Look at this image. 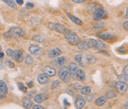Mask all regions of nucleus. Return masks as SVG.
<instances>
[{
	"label": "nucleus",
	"instance_id": "393cba45",
	"mask_svg": "<svg viewBox=\"0 0 128 109\" xmlns=\"http://www.w3.org/2000/svg\"><path fill=\"white\" fill-rule=\"evenodd\" d=\"M86 59H87V62L90 63V65H93L97 62V59L92 55H86Z\"/></svg>",
	"mask_w": 128,
	"mask_h": 109
},
{
	"label": "nucleus",
	"instance_id": "f3484780",
	"mask_svg": "<svg viewBox=\"0 0 128 109\" xmlns=\"http://www.w3.org/2000/svg\"><path fill=\"white\" fill-rule=\"evenodd\" d=\"M47 96L44 93H38L34 96V100L37 103H41L47 99Z\"/></svg>",
	"mask_w": 128,
	"mask_h": 109
},
{
	"label": "nucleus",
	"instance_id": "a18cd8bd",
	"mask_svg": "<svg viewBox=\"0 0 128 109\" xmlns=\"http://www.w3.org/2000/svg\"><path fill=\"white\" fill-rule=\"evenodd\" d=\"M4 53H3L2 51H0V58H1V59H3V58H4Z\"/></svg>",
	"mask_w": 128,
	"mask_h": 109
},
{
	"label": "nucleus",
	"instance_id": "b1692460",
	"mask_svg": "<svg viewBox=\"0 0 128 109\" xmlns=\"http://www.w3.org/2000/svg\"><path fill=\"white\" fill-rule=\"evenodd\" d=\"M22 105H23V107L24 108H30L33 105V102L30 99H25L23 100Z\"/></svg>",
	"mask_w": 128,
	"mask_h": 109
},
{
	"label": "nucleus",
	"instance_id": "7c9ffc66",
	"mask_svg": "<svg viewBox=\"0 0 128 109\" xmlns=\"http://www.w3.org/2000/svg\"><path fill=\"white\" fill-rule=\"evenodd\" d=\"M116 96V94L113 91H108V92L106 93V97L108 99H112V98H114Z\"/></svg>",
	"mask_w": 128,
	"mask_h": 109
},
{
	"label": "nucleus",
	"instance_id": "4be33fe9",
	"mask_svg": "<svg viewBox=\"0 0 128 109\" xmlns=\"http://www.w3.org/2000/svg\"><path fill=\"white\" fill-rule=\"evenodd\" d=\"M77 45H78V49L81 50V51H87V50L89 49V46H88V43L86 42H79V43Z\"/></svg>",
	"mask_w": 128,
	"mask_h": 109
},
{
	"label": "nucleus",
	"instance_id": "72a5a7b5",
	"mask_svg": "<svg viewBox=\"0 0 128 109\" xmlns=\"http://www.w3.org/2000/svg\"><path fill=\"white\" fill-rule=\"evenodd\" d=\"M59 80H58V79H56L55 81H54L53 82V83H52V85H51V88H52V89H55L58 86V85H59Z\"/></svg>",
	"mask_w": 128,
	"mask_h": 109
},
{
	"label": "nucleus",
	"instance_id": "79ce46f5",
	"mask_svg": "<svg viewBox=\"0 0 128 109\" xmlns=\"http://www.w3.org/2000/svg\"><path fill=\"white\" fill-rule=\"evenodd\" d=\"M123 27H124V28L125 29V30H128V22H125L124 23V25H123Z\"/></svg>",
	"mask_w": 128,
	"mask_h": 109
},
{
	"label": "nucleus",
	"instance_id": "a878e982",
	"mask_svg": "<svg viewBox=\"0 0 128 109\" xmlns=\"http://www.w3.org/2000/svg\"><path fill=\"white\" fill-rule=\"evenodd\" d=\"M4 3H6L9 7L12 8H16V3L13 1V0H2Z\"/></svg>",
	"mask_w": 128,
	"mask_h": 109
},
{
	"label": "nucleus",
	"instance_id": "dca6fc26",
	"mask_svg": "<svg viewBox=\"0 0 128 109\" xmlns=\"http://www.w3.org/2000/svg\"><path fill=\"white\" fill-rule=\"evenodd\" d=\"M76 76V79L78 81H84L85 80V73L82 69H78L76 71V73L74 74Z\"/></svg>",
	"mask_w": 128,
	"mask_h": 109
},
{
	"label": "nucleus",
	"instance_id": "2f4dec72",
	"mask_svg": "<svg viewBox=\"0 0 128 109\" xmlns=\"http://www.w3.org/2000/svg\"><path fill=\"white\" fill-rule=\"evenodd\" d=\"M34 62V59L32 56H30V55H28L27 57H26V59H25V63L27 65H30L32 64Z\"/></svg>",
	"mask_w": 128,
	"mask_h": 109
},
{
	"label": "nucleus",
	"instance_id": "49530a36",
	"mask_svg": "<svg viewBox=\"0 0 128 109\" xmlns=\"http://www.w3.org/2000/svg\"><path fill=\"white\" fill-rule=\"evenodd\" d=\"M128 8H127V9H126V14H125V15H124V18L126 19H127L128 18Z\"/></svg>",
	"mask_w": 128,
	"mask_h": 109
},
{
	"label": "nucleus",
	"instance_id": "7ed1b4c3",
	"mask_svg": "<svg viewBox=\"0 0 128 109\" xmlns=\"http://www.w3.org/2000/svg\"><path fill=\"white\" fill-rule=\"evenodd\" d=\"M86 42L88 43L89 48H96V49H98V50H103L106 48L105 43L100 40L90 39H88Z\"/></svg>",
	"mask_w": 128,
	"mask_h": 109
},
{
	"label": "nucleus",
	"instance_id": "f8f14e48",
	"mask_svg": "<svg viewBox=\"0 0 128 109\" xmlns=\"http://www.w3.org/2000/svg\"><path fill=\"white\" fill-rule=\"evenodd\" d=\"M42 71L47 74L48 76H54L56 73V71L54 68H52L50 66H46L42 68Z\"/></svg>",
	"mask_w": 128,
	"mask_h": 109
},
{
	"label": "nucleus",
	"instance_id": "c756f323",
	"mask_svg": "<svg viewBox=\"0 0 128 109\" xmlns=\"http://www.w3.org/2000/svg\"><path fill=\"white\" fill-rule=\"evenodd\" d=\"M0 90L4 91L5 93H7V92H8L7 85H6V84H5L2 80H0Z\"/></svg>",
	"mask_w": 128,
	"mask_h": 109
},
{
	"label": "nucleus",
	"instance_id": "f257e3e1",
	"mask_svg": "<svg viewBox=\"0 0 128 109\" xmlns=\"http://www.w3.org/2000/svg\"><path fill=\"white\" fill-rule=\"evenodd\" d=\"M24 35V32L21 28L18 27H14L10 28L7 33L4 34V37L8 39L10 38H18V37H22Z\"/></svg>",
	"mask_w": 128,
	"mask_h": 109
},
{
	"label": "nucleus",
	"instance_id": "ddd939ff",
	"mask_svg": "<svg viewBox=\"0 0 128 109\" xmlns=\"http://www.w3.org/2000/svg\"><path fill=\"white\" fill-rule=\"evenodd\" d=\"M67 62V58L64 56H58L57 57V59H56L54 61V64L56 67L58 68H62V66H64V65Z\"/></svg>",
	"mask_w": 128,
	"mask_h": 109
},
{
	"label": "nucleus",
	"instance_id": "f03ea898",
	"mask_svg": "<svg viewBox=\"0 0 128 109\" xmlns=\"http://www.w3.org/2000/svg\"><path fill=\"white\" fill-rule=\"evenodd\" d=\"M65 34V39L68 41V43H70V45H77L79 42H80V38L78 36L75 32L68 31L67 33L64 34Z\"/></svg>",
	"mask_w": 128,
	"mask_h": 109
},
{
	"label": "nucleus",
	"instance_id": "4468645a",
	"mask_svg": "<svg viewBox=\"0 0 128 109\" xmlns=\"http://www.w3.org/2000/svg\"><path fill=\"white\" fill-rule=\"evenodd\" d=\"M37 79L38 83L41 85H46L49 82V77L47 74H39Z\"/></svg>",
	"mask_w": 128,
	"mask_h": 109
},
{
	"label": "nucleus",
	"instance_id": "de8ad7c7",
	"mask_svg": "<svg viewBox=\"0 0 128 109\" xmlns=\"http://www.w3.org/2000/svg\"><path fill=\"white\" fill-rule=\"evenodd\" d=\"M33 93H34V91H32V92H30V93H28V97H29V98H30V97L31 98V96H33Z\"/></svg>",
	"mask_w": 128,
	"mask_h": 109
},
{
	"label": "nucleus",
	"instance_id": "37998d69",
	"mask_svg": "<svg viewBox=\"0 0 128 109\" xmlns=\"http://www.w3.org/2000/svg\"><path fill=\"white\" fill-rule=\"evenodd\" d=\"M118 51H119L121 53H122V54H124V53H125V51H124V48H122H122H120L118 49Z\"/></svg>",
	"mask_w": 128,
	"mask_h": 109
},
{
	"label": "nucleus",
	"instance_id": "423d86ee",
	"mask_svg": "<svg viewBox=\"0 0 128 109\" xmlns=\"http://www.w3.org/2000/svg\"><path fill=\"white\" fill-rule=\"evenodd\" d=\"M70 74L69 73L68 67H63L62 66V68L58 71V76H59V78L62 80L68 82L70 79Z\"/></svg>",
	"mask_w": 128,
	"mask_h": 109
},
{
	"label": "nucleus",
	"instance_id": "e433bc0d",
	"mask_svg": "<svg viewBox=\"0 0 128 109\" xmlns=\"http://www.w3.org/2000/svg\"><path fill=\"white\" fill-rule=\"evenodd\" d=\"M13 52H14V51L13 50H11V49H8L7 50V55L8 56H11L12 54H13Z\"/></svg>",
	"mask_w": 128,
	"mask_h": 109
},
{
	"label": "nucleus",
	"instance_id": "09e8293b",
	"mask_svg": "<svg viewBox=\"0 0 128 109\" xmlns=\"http://www.w3.org/2000/svg\"><path fill=\"white\" fill-rule=\"evenodd\" d=\"M128 65H126V68H124V72L126 73V74H128Z\"/></svg>",
	"mask_w": 128,
	"mask_h": 109
},
{
	"label": "nucleus",
	"instance_id": "c03bdc74",
	"mask_svg": "<svg viewBox=\"0 0 128 109\" xmlns=\"http://www.w3.org/2000/svg\"><path fill=\"white\" fill-rule=\"evenodd\" d=\"M4 68V65L2 60H0V69H3Z\"/></svg>",
	"mask_w": 128,
	"mask_h": 109
},
{
	"label": "nucleus",
	"instance_id": "0eeeda50",
	"mask_svg": "<svg viewBox=\"0 0 128 109\" xmlns=\"http://www.w3.org/2000/svg\"><path fill=\"white\" fill-rule=\"evenodd\" d=\"M116 90L118 91V93H121V94H124V93H125L127 92V91H128V84H127L126 82L119 81V82L116 84Z\"/></svg>",
	"mask_w": 128,
	"mask_h": 109
},
{
	"label": "nucleus",
	"instance_id": "a19ab883",
	"mask_svg": "<svg viewBox=\"0 0 128 109\" xmlns=\"http://www.w3.org/2000/svg\"><path fill=\"white\" fill-rule=\"evenodd\" d=\"M16 2L18 4V5H22L24 4V1L23 0H16Z\"/></svg>",
	"mask_w": 128,
	"mask_h": 109
},
{
	"label": "nucleus",
	"instance_id": "5701e85b",
	"mask_svg": "<svg viewBox=\"0 0 128 109\" xmlns=\"http://www.w3.org/2000/svg\"><path fill=\"white\" fill-rule=\"evenodd\" d=\"M91 92V88L90 86H84L81 88L80 93L82 95H88Z\"/></svg>",
	"mask_w": 128,
	"mask_h": 109
},
{
	"label": "nucleus",
	"instance_id": "1a4fd4ad",
	"mask_svg": "<svg viewBox=\"0 0 128 109\" xmlns=\"http://www.w3.org/2000/svg\"><path fill=\"white\" fill-rule=\"evenodd\" d=\"M75 61L78 64V65H80L81 67H84L85 66V65L87 64V59H86V56H84L82 54H77L74 57Z\"/></svg>",
	"mask_w": 128,
	"mask_h": 109
},
{
	"label": "nucleus",
	"instance_id": "9b49d317",
	"mask_svg": "<svg viewBox=\"0 0 128 109\" xmlns=\"http://www.w3.org/2000/svg\"><path fill=\"white\" fill-rule=\"evenodd\" d=\"M86 104V100L82 96H78L76 99V106L78 109L82 108Z\"/></svg>",
	"mask_w": 128,
	"mask_h": 109
},
{
	"label": "nucleus",
	"instance_id": "cd10ccee",
	"mask_svg": "<svg viewBox=\"0 0 128 109\" xmlns=\"http://www.w3.org/2000/svg\"><path fill=\"white\" fill-rule=\"evenodd\" d=\"M34 41H36L37 42H40V43H42V42H44V37L42 35H36L34 37L33 39Z\"/></svg>",
	"mask_w": 128,
	"mask_h": 109
},
{
	"label": "nucleus",
	"instance_id": "a211bd4d",
	"mask_svg": "<svg viewBox=\"0 0 128 109\" xmlns=\"http://www.w3.org/2000/svg\"><path fill=\"white\" fill-rule=\"evenodd\" d=\"M68 68L70 74V75H74L76 72V71L78 70V65L75 62H71L69 65V66L68 67Z\"/></svg>",
	"mask_w": 128,
	"mask_h": 109
},
{
	"label": "nucleus",
	"instance_id": "bb28decb",
	"mask_svg": "<svg viewBox=\"0 0 128 109\" xmlns=\"http://www.w3.org/2000/svg\"><path fill=\"white\" fill-rule=\"evenodd\" d=\"M118 78L119 81H121V82H126V83L128 82V74H126V73L118 75Z\"/></svg>",
	"mask_w": 128,
	"mask_h": 109
},
{
	"label": "nucleus",
	"instance_id": "39448f33",
	"mask_svg": "<svg viewBox=\"0 0 128 109\" xmlns=\"http://www.w3.org/2000/svg\"><path fill=\"white\" fill-rule=\"evenodd\" d=\"M107 17V11L103 9L102 8H98L94 11V14H93V19L94 20L96 21H100L102 19L106 18Z\"/></svg>",
	"mask_w": 128,
	"mask_h": 109
},
{
	"label": "nucleus",
	"instance_id": "6e6552de",
	"mask_svg": "<svg viewBox=\"0 0 128 109\" xmlns=\"http://www.w3.org/2000/svg\"><path fill=\"white\" fill-rule=\"evenodd\" d=\"M29 51L31 54L34 55L36 56H40L43 53V50L36 45H30L29 46Z\"/></svg>",
	"mask_w": 128,
	"mask_h": 109
},
{
	"label": "nucleus",
	"instance_id": "6ab92c4d",
	"mask_svg": "<svg viewBox=\"0 0 128 109\" xmlns=\"http://www.w3.org/2000/svg\"><path fill=\"white\" fill-rule=\"evenodd\" d=\"M98 36L104 40H108V41H112L114 39V36L112 35L111 34H108V33H104V34H99Z\"/></svg>",
	"mask_w": 128,
	"mask_h": 109
},
{
	"label": "nucleus",
	"instance_id": "2eb2a0df",
	"mask_svg": "<svg viewBox=\"0 0 128 109\" xmlns=\"http://www.w3.org/2000/svg\"><path fill=\"white\" fill-rule=\"evenodd\" d=\"M61 54H62V51L58 48H55L51 49L48 53V56L50 57V58H55V57L60 56Z\"/></svg>",
	"mask_w": 128,
	"mask_h": 109
},
{
	"label": "nucleus",
	"instance_id": "412c9836",
	"mask_svg": "<svg viewBox=\"0 0 128 109\" xmlns=\"http://www.w3.org/2000/svg\"><path fill=\"white\" fill-rule=\"evenodd\" d=\"M67 15H68V18L70 19L72 22H73L75 24L78 25H81L82 24V20H81V19H79L78 17H76L75 16H73V15H72V14H68Z\"/></svg>",
	"mask_w": 128,
	"mask_h": 109
},
{
	"label": "nucleus",
	"instance_id": "58836bf2",
	"mask_svg": "<svg viewBox=\"0 0 128 109\" xmlns=\"http://www.w3.org/2000/svg\"><path fill=\"white\" fill-rule=\"evenodd\" d=\"M74 3H82L84 2H86L88 0H71Z\"/></svg>",
	"mask_w": 128,
	"mask_h": 109
},
{
	"label": "nucleus",
	"instance_id": "ea45409f",
	"mask_svg": "<svg viewBox=\"0 0 128 109\" xmlns=\"http://www.w3.org/2000/svg\"><path fill=\"white\" fill-rule=\"evenodd\" d=\"M27 85H28V86L30 88H33V87H34V83H33V82H32V81H31V82H28V83H27Z\"/></svg>",
	"mask_w": 128,
	"mask_h": 109
},
{
	"label": "nucleus",
	"instance_id": "9d476101",
	"mask_svg": "<svg viewBox=\"0 0 128 109\" xmlns=\"http://www.w3.org/2000/svg\"><path fill=\"white\" fill-rule=\"evenodd\" d=\"M10 57L18 62H22L24 59L23 54L21 51H14L13 54Z\"/></svg>",
	"mask_w": 128,
	"mask_h": 109
},
{
	"label": "nucleus",
	"instance_id": "c85d7f7f",
	"mask_svg": "<svg viewBox=\"0 0 128 109\" xmlns=\"http://www.w3.org/2000/svg\"><path fill=\"white\" fill-rule=\"evenodd\" d=\"M17 85H18V89H19L20 91H22L23 93H26V92H27V87L24 86V85L22 82H17Z\"/></svg>",
	"mask_w": 128,
	"mask_h": 109
},
{
	"label": "nucleus",
	"instance_id": "473e14b6",
	"mask_svg": "<svg viewBox=\"0 0 128 109\" xmlns=\"http://www.w3.org/2000/svg\"><path fill=\"white\" fill-rule=\"evenodd\" d=\"M5 65L10 68H14L15 67V64L10 60H6L5 61Z\"/></svg>",
	"mask_w": 128,
	"mask_h": 109
},
{
	"label": "nucleus",
	"instance_id": "20e7f679",
	"mask_svg": "<svg viewBox=\"0 0 128 109\" xmlns=\"http://www.w3.org/2000/svg\"><path fill=\"white\" fill-rule=\"evenodd\" d=\"M48 27L52 31H55L56 32L61 33V34H65L69 31V29L68 28H66L63 25L58 24V23H50L48 25Z\"/></svg>",
	"mask_w": 128,
	"mask_h": 109
},
{
	"label": "nucleus",
	"instance_id": "f704fd0d",
	"mask_svg": "<svg viewBox=\"0 0 128 109\" xmlns=\"http://www.w3.org/2000/svg\"><path fill=\"white\" fill-rule=\"evenodd\" d=\"M81 87H82V85H81V84L78 83V82H76V83L74 84V88H75V89H79V88H81Z\"/></svg>",
	"mask_w": 128,
	"mask_h": 109
},
{
	"label": "nucleus",
	"instance_id": "8fccbe9b",
	"mask_svg": "<svg viewBox=\"0 0 128 109\" xmlns=\"http://www.w3.org/2000/svg\"><path fill=\"white\" fill-rule=\"evenodd\" d=\"M1 50H2V47H1V45H0V51H1Z\"/></svg>",
	"mask_w": 128,
	"mask_h": 109
},
{
	"label": "nucleus",
	"instance_id": "aec40b11",
	"mask_svg": "<svg viewBox=\"0 0 128 109\" xmlns=\"http://www.w3.org/2000/svg\"><path fill=\"white\" fill-rule=\"evenodd\" d=\"M107 102V98L105 96H99L96 99V104L97 106H102Z\"/></svg>",
	"mask_w": 128,
	"mask_h": 109
},
{
	"label": "nucleus",
	"instance_id": "4c0bfd02",
	"mask_svg": "<svg viewBox=\"0 0 128 109\" xmlns=\"http://www.w3.org/2000/svg\"><path fill=\"white\" fill-rule=\"evenodd\" d=\"M26 7L29 8H32L34 7V5L33 3H30V2H28V3H26Z\"/></svg>",
	"mask_w": 128,
	"mask_h": 109
},
{
	"label": "nucleus",
	"instance_id": "c9c22d12",
	"mask_svg": "<svg viewBox=\"0 0 128 109\" xmlns=\"http://www.w3.org/2000/svg\"><path fill=\"white\" fill-rule=\"evenodd\" d=\"M33 108L34 109H44V108L42 106V105H35L33 106Z\"/></svg>",
	"mask_w": 128,
	"mask_h": 109
}]
</instances>
